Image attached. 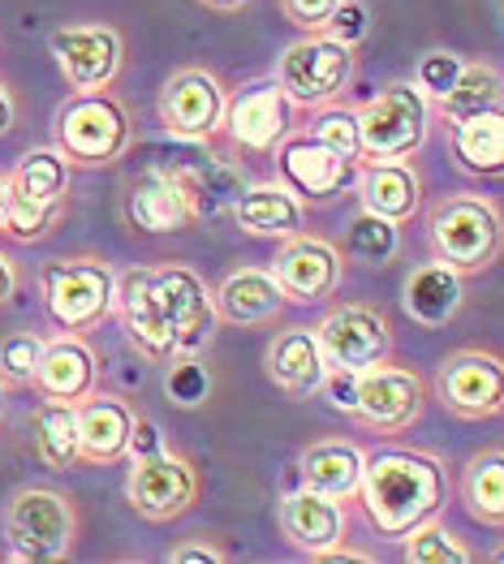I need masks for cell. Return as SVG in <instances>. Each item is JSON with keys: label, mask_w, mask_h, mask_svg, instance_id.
Instances as JSON below:
<instances>
[{"label": "cell", "mask_w": 504, "mask_h": 564, "mask_svg": "<svg viewBox=\"0 0 504 564\" xmlns=\"http://www.w3.org/2000/svg\"><path fill=\"white\" fill-rule=\"evenodd\" d=\"M449 470L436 453L422 448H375L363 462V482H358V500L367 513L371 530L384 539H406L414 525L440 518L449 505Z\"/></svg>", "instance_id": "cell-1"}, {"label": "cell", "mask_w": 504, "mask_h": 564, "mask_svg": "<svg viewBox=\"0 0 504 564\" xmlns=\"http://www.w3.org/2000/svg\"><path fill=\"white\" fill-rule=\"evenodd\" d=\"M135 142V117L112 91H74L52 126V147L74 169H108Z\"/></svg>", "instance_id": "cell-2"}, {"label": "cell", "mask_w": 504, "mask_h": 564, "mask_svg": "<svg viewBox=\"0 0 504 564\" xmlns=\"http://www.w3.org/2000/svg\"><path fill=\"white\" fill-rule=\"evenodd\" d=\"M427 246L461 276L487 272L504 254V216L483 194H449L427 216Z\"/></svg>", "instance_id": "cell-3"}, {"label": "cell", "mask_w": 504, "mask_h": 564, "mask_svg": "<svg viewBox=\"0 0 504 564\" xmlns=\"http://www.w3.org/2000/svg\"><path fill=\"white\" fill-rule=\"evenodd\" d=\"M74 164L56 151V147H35L26 151L13 173H9V194H4V229L0 237L13 241H44L61 212H65V194H69Z\"/></svg>", "instance_id": "cell-4"}, {"label": "cell", "mask_w": 504, "mask_h": 564, "mask_svg": "<svg viewBox=\"0 0 504 564\" xmlns=\"http://www.w3.org/2000/svg\"><path fill=\"white\" fill-rule=\"evenodd\" d=\"M78 539V509L56 487H22L4 509L9 561L52 564L65 561Z\"/></svg>", "instance_id": "cell-5"}, {"label": "cell", "mask_w": 504, "mask_h": 564, "mask_svg": "<svg viewBox=\"0 0 504 564\" xmlns=\"http://www.w3.org/2000/svg\"><path fill=\"white\" fill-rule=\"evenodd\" d=\"M40 284H44V311L56 332L87 336L117 311V272L95 254L47 263Z\"/></svg>", "instance_id": "cell-6"}, {"label": "cell", "mask_w": 504, "mask_h": 564, "mask_svg": "<svg viewBox=\"0 0 504 564\" xmlns=\"http://www.w3.org/2000/svg\"><path fill=\"white\" fill-rule=\"evenodd\" d=\"M358 69L354 47L323 35V31H307L298 44H289L276 61V83L285 95L298 104V112H320L328 104H336L350 91Z\"/></svg>", "instance_id": "cell-7"}, {"label": "cell", "mask_w": 504, "mask_h": 564, "mask_svg": "<svg viewBox=\"0 0 504 564\" xmlns=\"http://www.w3.org/2000/svg\"><path fill=\"white\" fill-rule=\"evenodd\" d=\"M436 99L418 83H393L358 108V134H363V160H414L427 142Z\"/></svg>", "instance_id": "cell-8"}, {"label": "cell", "mask_w": 504, "mask_h": 564, "mask_svg": "<svg viewBox=\"0 0 504 564\" xmlns=\"http://www.w3.org/2000/svg\"><path fill=\"white\" fill-rule=\"evenodd\" d=\"M212 216L199 169H151L126 194V220L138 234H182Z\"/></svg>", "instance_id": "cell-9"}, {"label": "cell", "mask_w": 504, "mask_h": 564, "mask_svg": "<svg viewBox=\"0 0 504 564\" xmlns=\"http://www.w3.org/2000/svg\"><path fill=\"white\" fill-rule=\"evenodd\" d=\"M151 289L164 311V324L173 332V349H178L173 358H203L207 345L216 340V324H221L216 297L203 284V276L185 263H160V268H151Z\"/></svg>", "instance_id": "cell-10"}, {"label": "cell", "mask_w": 504, "mask_h": 564, "mask_svg": "<svg viewBox=\"0 0 504 564\" xmlns=\"http://www.w3.org/2000/svg\"><path fill=\"white\" fill-rule=\"evenodd\" d=\"M160 126L182 142L212 147L225 134V112H229V91L212 69L185 65L164 87H160Z\"/></svg>", "instance_id": "cell-11"}, {"label": "cell", "mask_w": 504, "mask_h": 564, "mask_svg": "<svg viewBox=\"0 0 504 564\" xmlns=\"http://www.w3.org/2000/svg\"><path fill=\"white\" fill-rule=\"evenodd\" d=\"M436 401L461 423L504 414V358L492 349H458L436 371Z\"/></svg>", "instance_id": "cell-12"}, {"label": "cell", "mask_w": 504, "mask_h": 564, "mask_svg": "<svg viewBox=\"0 0 504 564\" xmlns=\"http://www.w3.org/2000/svg\"><path fill=\"white\" fill-rule=\"evenodd\" d=\"M47 52L74 91H108L126 65V40L108 22H74L47 35Z\"/></svg>", "instance_id": "cell-13"}, {"label": "cell", "mask_w": 504, "mask_h": 564, "mask_svg": "<svg viewBox=\"0 0 504 564\" xmlns=\"http://www.w3.org/2000/svg\"><path fill=\"white\" fill-rule=\"evenodd\" d=\"M298 104L285 95V87L272 78H255L229 95L225 112V134L237 151L250 155H276V147L289 139L298 126Z\"/></svg>", "instance_id": "cell-14"}, {"label": "cell", "mask_w": 504, "mask_h": 564, "mask_svg": "<svg viewBox=\"0 0 504 564\" xmlns=\"http://www.w3.org/2000/svg\"><path fill=\"white\" fill-rule=\"evenodd\" d=\"M194 500H199V470L185 457L169 448L135 457V466L126 474V505L142 521H156V525L178 521L194 509Z\"/></svg>", "instance_id": "cell-15"}, {"label": "cell", "mask_w": 504, "mask_h": 564, "mask_svg": "<svg viewBox=\"0 0 504 564\" xmlns=\"http://www.w3.org/2000/svg\"><path fill=\"white\" fill-rule=\"evenodd\" d=\"M315 336H320L328 367H341V371H367L375 362H388V354H393L388 315L367 302L332 306L315 324Z\"/></svg>", "instance_id": "cell-16"}, {"label": "cell", "mask_w": 504, "mask_h": 564, "mask_svg": "<svg viewBox=\"0 0 504 564\" xmlns=\"http://www.w3.org/2000/svg\"><path fill=\"white\" fill-rule=\"evenodd\" d=\"M358 164L363 160H350L341 151H332L328 142H320L311 130H293L289 139L276 147V169H280V182L293 189L298 198H315L328 203L336 194L358 182Z\"/></svg>", "instance_id": "cell-17"}, {"label": "cell", "mask_w": 504, "mask_h": 564, "mask_svg": "<svg viewBox=\"0 0 504 564\" xmlns=\"http://www.w3.org/2000/svg\"><path fill=\"white\" fill-rule=\"evenodd\" d=\"M272 276L280 281L285 297L289 302H323L332 297L341 281H345V250L332 246L328 237H311V234H293L280 241L272 259Z\"/></svg>", "instance_id": "cell-18"}, {"label": "cell", "mask_w": 504, "mask_h": 564, "mask_svg": "<svg viewBox=\"0 0 504 564\" xmlns=\"http://www.w3.org/2000/svg\"><path fill=\"white\" fill-rule=\"evenodd\" d=\"M427 405V383L414 376L410 367H388L375 362L367 371H358V423H367L379 435H397L406 426L418 423Z\"/></svg>", "instance_id": "cell-19"}, {"label": "cell", "mask_w": 504, "mask_h": 564, "mask_svg": "<svg viewBox=\"0 0 504 564\" xmlns=\"http://www.w3.org/2000/svg\"><path fill=\"white\" fill-rule=\"evenodd\" d=\"M78 444L87 466H117L130 457L138 414L135 405L117 392H87L78 405Z\"/></svg>", "instance_id": "cell-20"}, {"label": "cell", "mask_w": 504, "mask_h": 564, "mask_svg": "<svg viewBox=\"0 0 504 564\" xmlns=\"http://www.w3.org/2000/svg\"><path fill=\"white\" fill-rule=\"evenodd\" d=\"M99 383V354L87 345V336L78 332H56L52 340H44L40 367H35V392L47 401H69L78 405L87 392H95Z\"/></svg>", "instance_id": "cell-21"}, {"label": "cell", "mask_w": 504, "mask_h": 564, "mask_svg": "<svg viewBox=\"0 0 504 564\" xmlns=\"http://www.w3.org/2000/svg\"><path fill=\"white\" fill-rule=\"evenodd\" d=\"M345 530H350L345 500L323 496V491H315V487L285 491V500H280V534H285L298 552L320 556V552H328V547L345 543Z\"/></svg>", "instance_id": "cell-22"}, {"label": "cell", "mask_w": 504, "mask_h": 564, "mask_svg": "<svg viewBox=\"0 0 504 564\" xmlns=\"http://www.w3.org/2000/svg\"><path fill=\"white\" fill-rule=\"evenodd\" d=\"M117 315H121L130 345L147 362H173L178 349H173V332L164 324V311L151 289V268H130L126 276H117Z\"/></svg>", "instance_id": "cell-23"}, {"label": "cell", "mask_w": 504, "mask_h": 564, "mask_svg": "<svg viewBox=\"0 0 504 564\" xmlns=\"http://www.w3.org/2000/svg\"><path fill=\"white\" fill-rule=\"evenodd\" d=\"M354 189L363 212L384 216L393 225H410L422 207V177L410 160H363Z\"/></svg>", "instance_id": "cell-24"}, {"label": "cell", "mask_w": 504, "mask_h": 564, "mask_svg": "<svg viewBox=\"0 0 504 564\" xmlns=\"http://www.w3.org/2000/svg\"><path fill=\"white\" fill-rule=\"evenodd\" d=\"M264 371L276 388L293 401L320 397V383L328 379V358L320 349L315 328H285L272 336L268 354H264Z\"/></svg>", "instance_id": "cell-25"}, {"label": "cell", "mask_w": 504, "mask_h": 564, "mask_svg": "<svg viewBox=\"0 0 504 564\" xmlns=\"http://www.w3.org/2000/svg\"><path fill=\"white\" fill-rule=\"evenodd\" d=\"M233 225L250 237H285L307 229V207L285 182H250L233 198Z\"/></svg>", "instance_id": "cell-26"}, {"label": "cell", "mask_w": 504, "mask_h": 564, "mask_svg": "<svg viewBox=\"0 0 504 564\" xmlns=\"http://www.w3.org/2000/svg\"><path fill=\"white\" fill-rule=\"evenodd\" d=\"M216 311L225 324L237 328H255V324H272L280 311L289 306L285 289L272 276V268H237L225 281L216 284Z\"/></svg>", "instance_id": "cell-27"}, {"label": "cell", "mask_w": 504, "mask_h": 564, "mask_svg": "<svg viewBox=\"0 0 504 564\" xmlns=\"http://www.w3.org/2000/svg\"><path fill=\"white\" fill-rule=\"evenodd\" d=\"M449 151L461 173L504 177V104L449 121Z\"/></svg>", "instance_id": "cell-28"}, {"label": "cell", "mask_w": 504, "mask_h": 564, "mask_svg": "<svg viewBox=\"0 0 504 564\" xmlns=\"http://www.w3.org/2000/svg\"><path fill=\"white\" fill-rule=\"evenodd\" d=\"M465 302V276L458 268L431 259V263H418L410 276H406V289H401V306L406 315L418 319L422 328H444Z\"/></svg>", "instance_id": "cell-29"}, {"label": "cell", "mask_w": 504, "mask_h": 564, "mask_svg": "<svg viewBox=\"0 0 504 564\" xmlns=\"http://www.w3.org/2000/svg\"><path fill=\"white\" fill-rule=\"evenodd\" d=\"M363 462H367V453L354 440H315L298 453V478H302V487L350 500V496H358Z\"/></svg>", "instance_id": "cell-30"}, {"label": "cell", "mask_w": 504, "mask_h": 564, "mask_svg": "<svg viewBox=\"0 0 504 564\" xmlns=\"http://www.w3.org/2000/svg\"><path fill=\"white\" fill-rule=\"evenodd\" d=\"M461 505L479 525L504 530V448H483L461 474Z\"/></svg>", "instance_id": "cell-31"}, {"label": "cell", "mask_w": 504, "mask_h": 564, "mask_svg": "<svg viewBox=\"0 0 504 564\" xmlns=\"http://www.w3.org/2000/svg\"><path fill=\"white\" fill-rule=\"evenodd\" d=\"M35 453L47 470H74L83 466V444H78V410L69 401H47L35 410Z\"/></svg>", "instance_id": "cell-32"}, {"label": "cell", "mask_w": 504, "mask_h": 564, "mask_svg": "<svg viewBox=\"0 0 504 564\" xmlns=\"http://www.w3.org/2000/svg\"><path fill=\"white\" fill-rule=\"evenodd\" d=\"M492 104H504V74L496 65H487V61H470V65H461L453 91L436 104V117L449 126V121H461L470 112H483Z\"/></svg>", "instance_id": "cell-33"}, {"label": "cell", "mask_w": 504, "mask_h": 564, "mask_svg": "<svg viewBox=\"0 0 504 564\" xmlns=\"http://www.w3.org/2000/svg\"><path fill=\"white\" fill-rule=\"evenodd\" d=\"M401 556L410 564H470L474 561V552H470L440 518L414 525L410 534L401 539Z\"/></svg>", "instance_id": "cell-34"}, {"label": "cell", "mask_w": 504, "mask_h": 564, "mask_svg": "<svg viewBox=\"0 0 504 564\" xmlns=\"http://www.w3.org/2000/svg\"><path fill=\"white\" fill-rule=\"evenodd\" d=\"M397 229H401V225L363 212V216L345 229V250L358 254V259H367L371 268H384V263L397 254Z\"/></svg>", "instance_id": "cell-35"}, {"label": "cell", "mask_w": 504, "mask_h": 564, "mask_svg": "<svg viewBox=\"0 0 504 564\" xmlns=\"http://www.w3.org/2000/svg\"><path fill=\"white\" fill-rule=\"evenodd\" d=\"M44 354V336L35 332H13L0 340V383L4 388H31L35 383V367Z\"/></svg>", "instance_id": "cell-36"}, {"label": "cell", "mask_w": 504, "mask_h": 564, "mask_svg": "<svg viewBox=\"0 0 504 564\" xmlns=\"http://www.w3.org/2000/svg\"><path fill=\"white\" fill-rule=\"evenodd\" d=\"M311 134L320 142H328L332 151H341V155H350V160H363V134H358V112L354 108H341V99L336 104H328L315 112V121L307 126Z\"/></svg>", "instance_id": "cell-37"}, {"label": "cell", "mask_w": 504, "mask_h": 564, "mask_svg": "<svg viewBox=\"0 0 504 564\" xmlns=\"http://www.w3.org/2000/svg\"><path fill=\"white\" fill-rule=\"evenodd\" d=\"M164 392L173 405H203L212 397V376L203 367V358H173L169 362V376H164Z\"/></svg>", "instance_id": "cell-38"}, {"label": "cell", "mask_w": 504, "mask_h": 564, "mask_svg": "<svg viewBox=\"0 0 504 564\" xmlns=\"http://www.w3.org/2000/svg\"><path fill=\"white\" fill-rule=\"evenodd\" d=\"M461 65H465V61H461L458 52H427V56L418 61V74H414V83H418L422 91H427L431 99H436V104H440L444 95L453 91Z\"/></svg>", "instance_id": "cell-39"}, {"label": "cell", "mask_w": 504, "mask_h": 564, "mask_svg": "<svg viewBox=\"0 0 504 564\" xmlns=\"http://www.w3.org/2000/svg\"><path fill=\"white\" fill-rule=\"evenodd\" d=\"M367 31H371V9L363 0H341L336 13H332L328 26H323V35H332V40H341V44H350V47L363 44Z\"/></svg>", "instance_id": "cell-40"}, {"label": "cell", "mask_w": 504, "mask_h": 564, "mask_svg": "<svg viewBox=\"0 0 504 564\" xmlns=\"http://www.w3.org/2000/svg\"><path fill=\"white\" fill-rule=\"evenodd\" d=\"M320 397L341 410V414H358V371H341V367H328V379L320 383Z\"/></svg>", "instance_id": "cell-41"}, {"label": "cell", "mask_w": 504, "mask_h": 564, "mask_svg": "<svg viewBox=\"0 0 504 564\" xmlns=\"http://www.w3.org/2000/svg\"><path fill=\"white\" fill-rule=\"evenodd\" d=\"M336 4H341V0H280V13H285L293 26H302V31H323L328 18L336 13Z\"/></svg>", "instance_id": "cell-42"}, {"label": "cell", "mask_w": 504, "mask_h": 564, "mask_svg": "<svg viewBox=\"0 0 504 564\" xmlns=\"http://www.w3.org/2000/svg\"><path fill=\"white\" fill-rule=\"evenodd\" d=\"M169 561L173 564H225L229 552H225V547H212V543H182V547L169 552Z\"/></svg>", "instance_id": "cell-43"}, {"label": "cell", "mask_w": 504, "mask_h": 564, "mask_svg": "<svg viewBox=\"0 0 504 564\" xmlns=\"http://www.w3.org/2000/svg\"><path fill=\"white\" fill-rule=\"evenodd\" d=\"M156 448H164V440H160V431H156V423L138 419L135 440H130V457H142V453H156Z\"/></svg>", "instance_id": "cell-44"}, {"label": "cell", "mask_w": 504, "mask_h": 564, "mask_svg": "<svg viewBox=\"0 0 504 564\" xmlns=\"http://www.w3.org/2000/svg\"><path fill=\"white\" fill-rule=\"evenodd\" d=\"M13 293H18V263L0 250V306H4Z\"/></svg>", "instance_id": "cell-45"}, {"label": "cell", "mask_w": 504, "mask_h": 564, "mask_svg": "<svg viewBox=\"0 0 504 564\" xmlns=\"http://www.w3.org/2000/svg\"><path fill=\"white\" fill-rule=\"evenodd\" d=\"M13 121H18V99H13V91L0 83V139L13 130Z\"/></svg>", "instance_id": "cell-46"}, {"label": "cell", "mask_w": 504, "mask_h": 564, "mask_svg": "<svg viewBox=\"0 0 504 564\" xmlns=\"http://www.w3.org/2000/svg\"><path fill=\"white\" fill-rule=\"evenodd\" d=\"M203 4H212V9H242L246 0H203Z\"/></svg>", "instance_id": "cell-47"}, {"label": "cell", "mask_w": 504, "mask_h": 564, "mask_svg": "<svg viewBox=\"0 0 504 564\" xmlns=\"http://www.w3.org/2000/svg\"><path fill=\"white\" fill-rule=\"evenodd\" d=\"M4 194H9V177H0V229H4Z\"/></svg>", "instance_id": "cell-48"}, {"label": "cell", "mask_w": 504, "mask_h": 564, "mask_svg": "<svg viewBox=\"0 0 504 564\" xmlns=\"http://www.w3.org/2000/svg\"><path fill=\"white\" fill-rule=\"evenodd\" d=\"M492 561H496V564H504V547H496V552H492Z\"/></svg>", "instance_id": "cell-49"}, {"label": "cell", "mask_w": 504, "mask_h": 564, "mask_svg": "<svg viewBox=\"0 0 504 564\" xmlns=\"http://www.w3.org/2000/svg\"><path fill=\"white\" fill-rule=\"evenodd\" d=\"M0 419H4V383H0Z\"/></svg>", "instance_id": "cell-50"}]
</instances>
